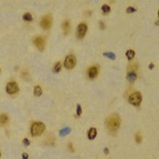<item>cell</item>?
<instances>
[{
  "label": "cell",
  "mask_w": 159,
  "mask_h": 159,
  "mask_svg": "<svg viewBox=\"0 0 159 159\" xmlns=\"http://www.w3.org/2000/svg\"><path fill=\"white\" fill-rule=\"evenodd\" d=\"M106 126L107 128L110 130V131H116L120 126V124H121V119L118 114H113L109 118H107L106 120Z\"/></svg>",
  "instance_id": "obj_1"
},
{
  "label": "cell",
  "mask_w": 159,
  "mask_h": 159,
  "mask_svg": "<svg viewBox=\"0 0 159 159\" xmlns=\"http://www.w3.org/2000/svg\"><path fill=\"white\" fill-rule=\"evenodd\" d=\"M46 126L45 124L41 123V122H36V123H34L31 126V134H32L33 136H38L42 134V133L45 130Z\"/></svg>",
  "instance_id": "obj_2"
},
{
  "label": "cell",
  "mask_w": 159,
  "mask_h": 159,
  "mask_svg": "<svg viewBox=\"0 0 159 159\" xmlns=\"http://www.w3.org/2000/svg\"><path fill=\"white\" fill-rule=\"evenodd\" d=\"M128 100H129L130 104H134V106H139L142 102V96L138 92L133 93L129 96V99Z\"/></svg>",
  "instance_id": "obj_3"
},
{
  "label": "cell",
  "mask_w": 159,
  "mask_h": 159,
  "mask_svg": "<svg viewBox=\"0 0 159 159\" xmlns=\"http://www.w3.org/2000/svg\"><path fill=\"white\" fill-rule=\"evenodd\" d=\"M76 64V58L75 56L69 55L66 57L65 59V66L67 69H72L73 67H75Z\"/></svg>",
  "instance_id": "obj_4"
},
{
  "label": "cell",
  "mask_w": 159,
  "mask_h": 159,
  "mask_svg": "<svg viewBox=\"0 0 159 159\" xmlns=\"http://www.w3.org/2000/svg\"><path fill=\"white\" fill-rule=\"evenodd\" d=\"M51 25H52V18H51L49 15L45 16L41 19L40 26H41L42 28H44V29H48V28L51 26Z\"/></svg>",
  "instance_id": "obj_5"
},
{
  "label": "cell",
  "mask_w": 159,
  "mask_h": 159,
  "mask_svg": "<svg viewBox=\"0 0 159 159\" xmlns=\"http://www.w3.org/2000/svg\"><path fill=\"white\" fill-rule=\"evenodd\" d=\"M6 92H8V94H16V93L18 92L19 88H18V84L16 82H9L8 84H6Z\"/></svg>",
  "instance_id": "obj_6"
},
{
  "label": "cell",
  "mask_w": 159,
  "mask_h": 159,
  "mask_svg": "<svg viewBox=\"0 0 159 159\" xmlns=\"http://www.w3.org/2000/svg\"><path fill=\"white\" fill-rule=\"evenodd\" d=\"M87 31V26L84 23L80 24L78 26H77V30H76V36L78 38H83L86 35V33Z\"/></svg>",
  "instance_id": "obj_7"
},
{
  "label": "cell",
  "mask_w": 159,
  "mask_h": 159,
  "mask_svg": "<svg viewBox=\"0 0 159 159\" xmlns=\"http://www.w3.org/2000/svg\"><path fill=\"white\" fill-rule=\"evenodd\" d=\"M34 44L39 50H43L45 48V39L41 36H38L34 39Z\"/></svg>",
  "instance_id": "obj_8"
},
{
  "label": "cell",
  "mask_w": 159,
  "mask_h": 159,
  "mask_svg": "<svg viewBox=\"0 0 159 159\" xmlns=\"http://www.w3.org/2000/svg\"><path fill=\"white\" fill-rule=\"evenodd\" d=\"M97 74H98V69H97L96 66H91L89 69H88V76H89V78H91V79L96 77Z\"/></svg>",
  "instance_id": "obj_9"
},
{
  "label": "cell",
  "mask_w": 159,
  "mask_h": 159,
  "mask_svg": "<svg viewBox=\"0 0 159 159\" xmlns=\"http://www.w3.org/2000/svg\"><path fill=\"white\" fill-rule=\"evenodd\" d=\"M62 28H63V32L65 34L66 36L68 35L70 32V23L69 21H65V22L63 23V26H62Z\"/></svg>",
  "instance_id": "obj_10"
},
{
  "label": "cell",
  "mask_w": 159,
  "mask_h": 159,
  "mask_svg": "<svg viewBox=\"0 0 159 159\" xmlns=\"http://www.w3.org/2000/svg\"><path fill=\"white\" fill-rule=\"evenodd\" d=\"M8 114H0V126H3L6 124V123H8Z\"/></svg>",
  "instance_id": "obj_11"
},
{
  "label": "cell",
  "mask_w": 159,
  "mask_h": 159,
  "mask_svg": "<svg viewBox=\"0 0 159 159\" xmlns=\"http://www.w3.org/2000/svg\"><path fill=\"white\" fill-rule=\"evenodd\" d=\"M96 134H97V131L96 128H94V127L90 128L89 132H88V138H89L90 140L94 139L96 136Z\"/></svg>",
  "instance_id": "obj_12"
},
{
  "label": "cell",
  "mask_w": 159,
  "mask_h": 159,
  "mask_svg": "<svg viewBox=\"0 0 159 159\" xmlns=\"http://www.w3.org/2000/svg\"><path fill=\"white\" fill-rule=\"evenodd\" d=\"M136 77L137 76L136 72H128V74H127V80H128L129 82H134V81H136Z\"/></svg>",
  "instance_id": "obj_13"
},
{
  "label": "cell",
  "mask_w": 159,
  "mask_h": 159,
  "mask_svg": "<svg viewBox=\"0 0 159 159\" xmlns=\"http://www.w3.org/2000/svg\"><path fill=\"white\" fill-rule=\"evenodd\" d=\"M134 55H136V53H134V50H127L126 53V56L127 59L128 60H131L134 58Z\"/></svg>",
  "instance_id": "obj_14"
},
{
  "label": "cell",
  "mask_w": 159,
  "mask_h": 159,
  "mask_svg": "<svg viewBox=\"0 0 159 159\" xmlns=\"http://www.w3.org/2000/svg\"><path fill=\"white\" fill-rule=\"evenodd\" d=\"M34 94H35L36 96H40L42 94V89L39 86H36L34 87Z\"/></svg>",
  "instance_id": "obj_15"
},
{
  "label": "cell",
  "mask_w": 159,
  "mask_h": 159,
  "mask_svg": "<svg viewBox=\"0 0 159 159\" xmlns=\"http://www.w3.org/2000/svg\"><path fill=\"white\" fill-rule=\"evenodd\" d=\"M70 131H71L70 127H66V128H63V129L60 130L59 134L61 136H66V134H69Z\"/></svg>",
  "instance_id": "obj_16"
},
{
  "label": "cell",
  "mask_w": 159,
  "mask_h": 159,
  "mask_svg": "<svg viewBox=\"0 0 159 159\" xmlns=\"http://www.w3.org/2000/svg\"><path fill=\"white\" fill-rule=\"evenodd\" d=\"M23 19L25 20V21H32L33 16L30 13H26L25 15L23 16Z\"/></svg>",
  "instance_id": "obj_17"
},
{
  "label": "cell",
  "mask_w": 159,
  "mask_h": 159,
  "mask_svg": "<svg viewBox=\"0 0 159 159\" xmlns=\"http://www.w3.org/2000/svg\"><path fill=\"white\" fill-rule=\"evenodd\" d=\"M61 66H61V63L57 62L55 65V66H54V68H53V71L55 73H58L60 70H61Z\"/></svg>",
  "instance_id": "obj_18"
},
{
  "label": "cell",
  "mask_w": 159,
  "mask_h": 159,
  "mask_svg": "<svg viewBox=\"0 0 159 159\" xmlns=\"http://www.w3.org/2000/svg\"><path fill=\"white\" fill-rule=\"evenodd\" d=\"M136 70H137L136 64H132L131 66H128V72H136Z\"/></svg>",
  "instance_id": "obj_19"
},
{
  "label": "cell",
  "mask_w": 159,
  "mask_h": 159,
  "mask_svg": "<svg viewBox=\"0 0 159 159\" xmlns=\"http://www.w3.org/2000/svg\"><path fill=\"white\" fill-rule=\"evenodd\" d=\"M102 11H103V13H104V15H106L107 13L110 12V6H107V5L102 6Z\"/></svg>",
  "instance_id": "obj_20"
},
{
  "label": "cell",
  "mask_w": 159,
  "mask_h": 159,
  "mask_svg": "<svg viewBox=\"0 0 159 159\" xmlns=\"http://www.w3.org/2000/svg\"><path fill=\"white\" fill-rule=\"evenodd\" d=\"M104 56H107L108 58H110V59H113L114 60V58H116V56H114V53H104Z\"/></svg>",
  "instance_id": "obj_21"
},
{
  "label": "cell",
  "mask_w": 159,
  "mask_h": 159,
  "mask_svg": "<svg viewBox=\"0 0 159 159\" xmlns=\"http://www.w3.org/2000/svg\"><path fill=\"white\" fill-rule=\"evenodd\" d=\"M81 113H82V109H81V106H80V104H77L76 106V114L79 116H81Z\"/></svg>",
  "instance_id": "obj_22"
},
{
  "label": "cell",
  "mask_w": 159,
  "mask_h": 159,
  "mask_svg": "<svg viewBox=\"0 0 159 159\" xmlns=\"http://www.w3.org/2000/svg\"><path fill=\"white\" fill-rule=\"evenodd\" d=\"M136 143H141L142 142V136L139 133L136 134Z\"/></svg>",
  "instance_id": "obj_23"
},
{
  "label": "cell",
  "mask_w": 159,
  "mask_h": 159,
  "mask_svg": "<svg viewBox=\"0 0 159 159\" xmlns=\"http://www.w3.org/2000/svg\"><path fill=\"white\" fill-rule=\"evenodd\" d=\"M136 9L134 8L133 6H129V8H127L126 9V13H133V12H136Z\"/></svg>",
  "instance_id": "obj_24"
},
{
  "label": "cell",
  "mask_w": 159,
  "mask_h": 159,
  "mask_svg": "<svg viewBox=\"0 0 159 159\" xmlns=\"http://www.w3.org/2000/svg\"><path fill=\"white\" fill-rule=\"evenodd\" d=\"M23 143H24V144H25L26 146H29L30 144V142L28 139H26V138H25V139L23 140Z\"/></svg>",
  "instance_id": "obj_25"
},
{
  "label": "cell",
  "mask_w": 159,
  "mask_h": 159,
  "mask_svg": "<svg viewBox=\"0 0 159 159\" xmlns=\"http://www.w3.org/2000/svg\"><path fill=\"white\" fill-rule=\"evenodd\" d=\"M99 26L101 29H104L106 28V26H104V23L103 22V21H100L99 22Z\"/></svg>",
  "instance_id": "obj_26"
},
{
  "label": "cell",
  "mask_w": 159,
  "mask_h": 159,
  "mask_svg": "<svg viewBox=\"0 0 159 159\" xmlns=\"http://www.w3.org/2000/svg\"><path fill=\"white\" fill-rule=\"evenodd\" d=\"M68 148H69V150L71 152H74V147H73V144H71V143H69V144H68Z\"/></svg>",
  "instance_id": "obj_27"
},
{
  "label": "cell",
  "mask_w": 159,
  "mask_h": 159,
  "mask_svg": "<svg viewBox=\"0 0 159 159\" xmlns=\"http://www.w3.org/2000/svg\"><path fill=\"white\" fill-rule=\"evenodd\" d=\"M22 157H23V159H28V154L25 153V154H22Z\"/></svg>",
  "instance_id": "obj_28"
},
{
  "label": "cell",
  "mask_w": 159,
  "mask_h": 159,
  "mask_svg": "<svg viewBox=\"0 0 159 159\" xmlns=\"http://www.w3.org/2000/svg\"><path fill=\"white\" fill-rule=\"evenodd\" d=\"M153 67H154V65H153V64H150V66H149V68H150V69H152Z\"/></svg>",
  "instance_id": "obj_29"
},
{
  "label": "cell",
  "mask_w": 159,
  "mask_h": 159,
  "mask_svg": "<svg viewBox=\"0 0 159 159\" xmlns=\"http://www.w3.org/2000/svg\"><path fill=\"white\" fill-rule=\"evenodd\" d=\"M104 153H106V154H108V149H107V148L104 149Z\"/></svg>",
  "instance_id": "obj_30"
},
{
  "label": "cell",
  "mask_w": 159,
  "mask_h": 159,
  "mask_svg": "<svg viewBox=\"0 0 159 159\" xmlns=\"http://www.w3.org/2000/svg\"><path fill=\"white\" fill-rule=\"evenodd\" d=\"M0 156H1V154H0Z\"/></svg>",
  "instance_id": "obj_31"
}]
</instances>
